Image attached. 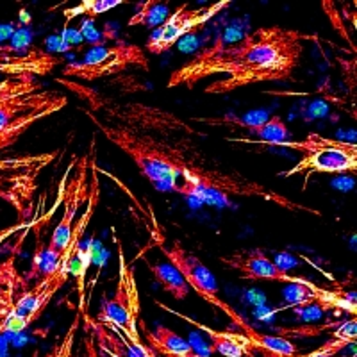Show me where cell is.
<instances>
[{
  "label": "cell",
  "instance_id": "6da1fadb",
  "mask_svg": "<svg viewBox=\"0 0 357 357\" xmlns=\"http://www.w3.org/2000/svg\"><path fill=\"white\" fill-rule=\"evenodd\" d=\"M307 34L295 29L259 27L241 41L225 47L220 79L206 86V93L227 95L261 82L289 81L304 54Z\"/></svg>",
  "mask_w": 357,
  "mask_h": 357
},
{
  "label": "cell",
  "instance_id": "7a4b0ae2",
  "mask_svg": "<svg viewBox=\"0 0 357 357\" xmlns=\"http://www.w3.org/2000/svg\"><path fill=\"white\" fill-rule=\"evenodd\" d=\"M82 111L97 127L98 132L104 134L107 142L113 143L132 159L134 165L138 167L149 183H152L159 190L177 193L188 167L191 162H197L195 159L186 158L181 146L170 145L152 134H139L138 130H130L100 120L91 111Z\"/></svg>",
  "mask_w": 357,
  "mask_h": 357
},
{
  "label": "cell",
  "instance_id": "3957f363",
  "mask_svg": "<svg viewBox=\"0 0 357 357\" xmlns=\"http://www.w3.org/2000/svg\"><path fill=\"white\" fill-rule=\"evenodd\" d=\"M98 193H100V190H98V178L93 174V190H91V195H89V202L84 209V215L79 218V222H75L72 238H70L68 245H66L65 252H63V257L59 259L57 266L54 268L49 275L41 277V280L33 289H29L27 293H24L13 304V307L2 312V318H0V334H18L22 331L29 329L43 314L45 309L49 307L50 301L56 296V293L66 284L70 272H72L73 259H75L79 247H81L82 236L86 234V229H88L89 222L93 220L95 209L98 206V197H100Z\"/></svg>",
  "mask_w": 357,
  "mask_h": 357
},
{
  "label": "cell",
  "instance_id": "277c9868",
  "mask_svg": "<svg viewBox=\"0 0 357 357\" xmlns=\"http://www.w3.org/2000/svg\"><path fill=\"white\" fill-rule=\"evenodd\" d=\"M177 193L184 197H193L200 202L213 204V206H225L229 204V197H257L284 207L289 211L311 213L320 216V211H314L311 207H305L298 202L279 195L270 188L259 183H254L250 178L240 174H229V172L216 170V168L204 167L202 162H191L184 174L183 183L178 186Z\"/></svg>",
  "mask_w": 357,
  "mask_h": 357
},
{
  "label": "cell",
  "instance_id": "5b68a950",
  "mask_svg": "<svg viewBox=\"0 0 357 357\" xmlns=\"http://www.w3.org/2000/svg\"><path fill=\"white\" fill-rule=\"evenodd\" d=\"M65 88L72 89L73 93L81 97L82 100L88 102L91 113H104L107 118L106 122L114 123V126L126 127V129L136 130L138 127L146 130H161V132H170V130H186L193 132L183 120H177L174 114L162 113V111L154 109V107L136 106V104H120L116 100L102 97L91 88L79 84L77 81H70V79H57Z\"/></svg>",
  "mask_w": 357,
  "mask_h": 357
},
{
  "label": "cell",
  "instance_id": "8992f818",
  "mask_svg": "<svg viewBox=\"0 0 357 357\" xmlns=\"http://www.w3.org/2000/svg\"><path fill=\"white\" fill-rule=\"evenodd\" d=\"M118 280L114 293L102 302L97 320L104 325H111L118 329L123 336L129 337L134 343H145L139 333V321H142V302H139L138 282L134 266L127 261L122 245L118 243Z\"/></svg>",
  "mask_w": 357,
  "mask_h": 357
},
{
  "label": "cell",
  "instance_id": "52a82bcc",
  "mask_svg": "<svg viewBox=\"0 0 357 357\" xmlns=\"http://www.w3.org/2000/svg\"><path fill=\"white\" fill-rule=\"evenodd\" d=\"M280 146L301 151L305 154L295 167L280 172V177L304 175L305 178H309L312 174H356L357 170L356 143L309 134L307 139L288 142Z\"/></svg>",
  "mask_w": 357,
  "mask_h": 357
},
{
  "label": "cell",
  "instance_id": "ba28073f",
  "mask_svg": "<svg viewBox=\"0 0 357 357\" xmlns=\"http://www.w3.org/2000/svg\"><path fill=\"white\" fill-rule=\"evenodd\" d=\"M139 68L149 72V57L145 49L132 43L100 45L86 52L81 61H73L63 66V77L70 81H98V79L113 77L127 68Z\"/></svg>",
  "mask_w": 357,
  "mask_h": 357
},
{
  "label": "cell",
  "instance_id": "9c48e42d",
  "mask_svg": "<svg viewBox=\"0 0 357 357\" xmlns=\"http://www.w3.org/2000/svg\"><path fill=\"white\" fill-rule=\"evenodd\" d=\"M56 154L15 155L0 159V200L11 204L24 218L33 211L38 177L54 161Z\"/></svg>",
  "mask_w": 357,
  "mask_h": 357
},
{
  "label": "cell",
  "instance_id": "30bf717a",
  "mask_svg": "<svg viewBox=\"0 0 357 357\" xmlns=\"http://www.w3.org/2000/svg\"><path fill=\"white\" fill-rule=\"evenodd\" d=\"M162 254L168 257L170 264H174L175 268L178 270V273L183 275V279L186 280L190 289L197 293V295L206 301L207 304L215 305L218 307L220 311H223L234 321V325L238 329L241 331V334H245L247 337L254 336V327L247 324L243 317H241L240 312L232 309L227 302L220 298V288H218V280H216L215 273L199 259V257L193 254V252L186 250L183 247V243H178V241H174L172 247H162Z\"/></svg>",
  "mask_w": 357,
  "mask_h": 357
},
{
  "label": "cell",
  "instance_id": "8fae6325",
  "mask_svg": "<svg viewBox=\"0 0 357 357\" xmlns=\"http://www.w3.org/2000/svg\"><path fill=\"white\" fill-rule=\"evenodd\" d=\"M231 4V0H218L215 4L200 6V8L195 9H190L186 4L178 6L167 18V22L151 34L145 45V52H151L154 56L168 52L186 34L197 33L202 27H206L216 15H220L223 9H227Z\"/></svg>",
  "mask_w": 357,
  "mask_h": 357
},
{
  "label": "cell",
  "instance_id": "7c38bea8",
  "mask_svg": "<svg viewBox=\"0 0 357 357\" xmlns=\"http://www.w3.org/2000/svg\"><path fill=\"white\" fill-rule=\"evenodd\" d=\"M220 261L240 273L241 279L268 280V282H280V284L289 286H305V288H311V286L314 284V282H311V280L305 279V277L289 275L284 268L279 266L277 263H273L261 248L241 250L238 252V254H232V256L220 257Z\"/></svg>",
  "mask_w": 357,
  "mask_h": 357
},
{
  "label": "cell",
  "instance_id": "4fadbf2b",
  "mask_svg": "<svg viewBox=\"0 0 357 357\" xmlns=\"http://www.w3.org/2000/svg\"><path fill=\"white\" fill-rule=\"evenodd\" d=\"M57 65H63L61 57L45 52L41 49H15L0 43V73L8 77L15 75H34L43 77Z\"/></svg>",
  "mask_w": 357,
  "mask_h": 357
},
{
  "label": "cell",
  "instance_id": "5bb4252c",
  "mask_svg": "<svg viewBox=\"0 0 357 357\" xmlns=\"http://www.w3.org/2000/svg\"><path fill=\"white\" fill-rule=\"evenodd\" d=\"M82 320L86 321L89 336L93 337L98 349L107 354V357H158L146 343H134L111 325L100 324L97 318L93 320L88 314H82Z\"/></svg>",
  "mask_w": 357,
  "mask_h": 357
},
{
  "label": "cell",
  "instance_id": "9a60e30c",
  "mask_svg": "<svg viewBox=\"0 0 357 357\" xmlns=\"http://www.w3.org/2000/svg\"><path fill=\"white\" fill-rule=\"evenodd\" d=\"M162 311L170 312L174 317L181 318V320H186L188 324H191L193 327H197L199 331L207 334V337L211 340V347H209V352H216L223 357H243V356H252V352H256L252 341L248 340L245 334L241 333H232V331H216L213 327H207L206 324L199 320H193L191 317H186L183 312L174 311L168 305L161 304V302H155Z\"/></svg>",
  "mask_w": 357,
  "mask_h": 357
},
{
  "label": "cell",
  "instance_id": "2e32d148",
  "mask_svg": "<svg viewBox=\"0 0 357 357\" xmlns=\"http://www.w3.org/2000/svg\"><path fill=\"white\" fill-rule=\"evenodd\" d=\"M139 333H142L143 341L154 350L155 356L162 357H200L190 341L178 336L175 331L168 329L165 325L158 324L154 329H149L145 321H139Z\"/></svg>",
  "mask_w": 357,
  "mask_h": 357
},
{
  "label": "cell",
  "instance_id": "e0dca14e",
  "mask_svg": "<svg viewBox=\"0 0 357 357\" xmlns=\"http://www.w3.org/2000/svg\"><path fill=\"white\" fill-rule=\"evenodd\" d=\"M57 97H59V93H56V91L41 89V91H34V93L18 95V97L2 100L0 102V132L9 129L24 114L31 113L38 107L47 106V104L56 100Z\"/></svg>",
  "mask_w": 357,
  "mask_h": 357
},
{
  "label": "cell",
  "instance_id": "ac0fdd59",
  "mask_svg": "<svg viewBox=\"0 0 357 357\" xmlns=\"http://www.w3.org/2000/svg\"><path fill=\"white\" fill-rule=\"evenodd\" d=\"M241 127L254 134L257 138V143H266V145H284L293 138L291 130L286 126V122L280 116H272L263 122H238Z\"/></svg>",
  "mask_w": 357,
  "mask_h": 357
},
{
  "label": "cell",
  "instance_id": "d6986e66",
  "mask_svg": "<svg viewBox=\"0 0 357 357\" xmlns=\"http://www.w3.org/2000/svg\"><path fill=\"white\" fill-rule=\"evenodd\" d=\"M149 272L154 275V280L161 286L175 301H186L190 295V286L177 268L170 263H154L149 264Z\"/></svg>",
  "mask_w": 357,
  "mask_h": 357
},
{
  "label": "cell",
  "instance_id": "ffe728a7",
  "mask_svg": "<svg viewBox=\"0 0 357 357\" xmlns=\"http://www.w3.org/2000/svg\"><path fill=\"white\" fill-rule=\"evenodd\" d=\"M170 6L168 2H162V0H145V2H139L138 9L134 13L132 17L129 18L127 25L134 27V25H143V27H161L167 18L170 17Z\"/></svg>",
  "mask_w": 357,
  "mask_h": 357
},
{
  "label": "cell",
  "instance_id": "44dd1931",
  "mask_svg": "<svg viewBox=\"0 0 357 357\" xmlns=\"http://www.w3.org/2000/svg\"><path fill=\"white\" fill-rule=\"evenodd\" d=\"M126 4L123 0H82L81 4H77L75 8H66L63 11L65 18L68 22H72L73 18H77L79 15H86V17H98L102 13H107L111 9L118 8V6Z\"/></svg>",
  "mask_w": 357,
  "mask_h": 357
},
{
  "label": "cell",
  "instance_id": "7402d4cb",
  "mask_svg": "<svg viewBox=\"0 0 357 357\" xmlns=\"http://www.w3.org/2000/svg\"><path fill=\"white\" fill-rule=\"evenodd\" d=\"M81 321H82L81 314H77V317L73 318L72 325L68 327V331H66V334L63 336V340L43 357H73V343H75V336H77Z\"/></svg>",
  "mask_w": 357,
  "mask_h": 357
},
{
  "label": "cell",
  "instance_id": "603a6c76",
  "mask_svg": "<svg viewBox=\"0 0 357 357\" xmlns=\"http://www.w3.org/2000/svg\"><path fill=\"white\" fill-rule=\"evenodd\" d=\"M31 227V223L29 222H18V223H15V225H11V227H8V229H2V231H0V243H2V241H6V240H9V238H11V236H15V234H18V232L22 231V229H29Z\"/></svg>",
  "mask_w": 357,
  "mask_h": 357
},
{
  "label": "cell",
  "instance_id": "cb8c5ba5",
  "mask_svg": "<svg viewBox=\"0 0 357 357\" xmlns=\"http://www.w3.org/2000/svg\"><path fill=\"white\" fill-rule=\"evenodd\" d=\"M84 345H86V357H98V352H97V345H95V341L93 337L86 336V341H84Z\"/></svg>",
  "mask_w": 357,
  "mask_h": 357
},
{
  "label": "cell",
  "instance_id": "d4e9b609",
  "mask_svg": "<svg viewBox=\"0 0 357 357\" xmlns=\"http://www.w3.org/2000/svg\"><path fill=\"white\" fill-rule=\"evenodd\" d=\"M0 318H2V311H0Z\"/></svg>",
  "mask_w": 357,
  "mask_h": 357
}]
</instances>
